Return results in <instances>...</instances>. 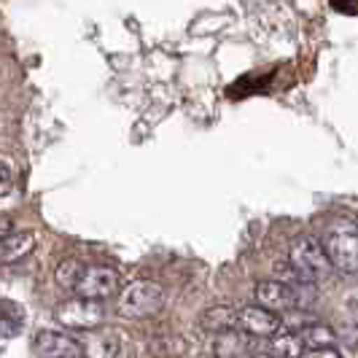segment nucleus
I'll return each instance as SVG.
<instances>
[{"mask_svg": "<svg viewBox=\"0 0 358 358\" xmlns=\"http://www.w3.org/2000/svg\"><path fill=\"white\" fill-rule=\"evenodd\" d=\"M323 253L342 275L358 272V224L350 218H331L323 232Z\"/></svg>", "mask_w": 358, "mask_h": 358, "instance_id": "nucleus-1", "label": "nucleus"}, {"mask_svg": "<svg viewBox=\"0 0 358 358\" xmlns=\"http://www.w3.org/2000/svg\"><path fill=\"white\" fill-rule=\"evenodd\" d=\"M288 264L296 272L299 280H307V283H318L323 280L329 272H331V264L323 253L321 240H315L313 234H302L291 243L288 248Z\"/></svg>", "mask_w": 358, "mask_h": 358, "instance_id": "nucleus-2", "label": "nucleus"}, {"mask_svg": "<svg viewBox=\"0 0 358 358\" xmlns=\"http://www.w3.org/2000/svg\"><path fill=\"white\" fill-rule=\"evenodd\" d=\"M162 305H164V288L159 283H154V280H135V283H129L122 291L116 310H119L122 318L138 321V318L157 315Z\"/></svg>", "mask_w": 358, "mask_h": 358, "instance_id": "nucleus-3", "label": "nucleus"}, {"mask_svg": "<svg viewBox=\"0 0 358 358\" xmlns=\"http://www.w3.org/2000/svg\"><path fill=\"white\" fill-rule=\"evenodd\" d=\"M57 321L71 331H94L106 321V310L100 302L92 299H68L65 305L57 307Z\"/></svg>", "mask_w": 358, "mask_h": 358, "instance_id": "nucleus-4", "label": "nucleus"}, {"mask_svg": "<svg viewBox=\"0 0 358 358\" xmlns=\"http://www.w3.org/2000/svg\"><path fill=\"white\" fill-rule=\"evenodd\" d=\"M119 291V272L110 267H84L78 283L73 286V294L78 299H92L103 302Z\"/></svg>", "mask_w": 358, "mask_h": 358, "instance_id": "nucleus-5", "label": "nucleus"}, {"mask_svg": "<svg viewBox=\"0 0 358 358\" xmlns=\"http://www.w3.org/2000/svg\"><path fill=\"white\" fill-rule=\"evenodd\" d=\"M237 329L253 340H272L283 329V318L259 305H245L237 310Z\"/></svg>", "mask_w": 358, "mask_h": 358, "instance_id": "nucleus-6", "label": "nucleus"}, {"mask_svg": "<svg viewBox=\"0 0 358 358\" xmlns=\"http://www.w3.org/2000/svg\"><path fill=\"white\" fill-rule=\"evenodd\" d=\"M33 350L38 358H84L81 353V342L73 340L71 334H59V331H38L33 340Z\"/></svg>", "mask_w": 358, "mask_h": 358, "instance_id": "nucleus-7", "label": "nucleus"}, {"mask_svg": "<svg viewBox=\"0 0 358 358\" xmlns=\"http://www.w3.org/2000/svg\"><path fill=\"white\" fill-rule=\"evenodd\" d=\"M253 296H256V305L269 310V313H288V310H296L294 302V291L283 280H262L253 288Z\"/></svg>", "mask_w": 358, "mask_h": 358, "instance_id": "nucleus-8", "label": "nucleus"}, {"mask_svg": "<svg viewBox=\"0 0 358 358\" xmlns=\"http://www.w3.org/2000/svg\"><path fill=\"white\" fill-rule=\"evenodd\" d=\"M119 350H122V342L113 329L100 326L94 331H84V340H81L84 358H119Z\"/></svg>", "mask_w": 358, "mask_h": 358, "instance_id": "nucleus-9", "label": "nucleus"}, {"mask_svg": "<svg viewBox=\"0 0 358 358\" xmlns=\"http://www.w3.org/2000/svg\"><path fill=\"white\" fill-rule=\"evenodd\" d=\"M253 350V337L243 334V331H224L218 334L213 342V356L215 358H248Z\"/></svg>", "mask_w": 358, "mask_h": 358, "instance_id": "nucleus-10", "label": "nucleus"}, {"mask_svg": "<svg viewBox=\"0 0 358 358\" xmlns=\"http://www.w3.org/2000/svg\"><path fill=\"white\" fill-rule=\"evenodd\" d=\"M36 248V234L33 232H14L0 240V264H14L24 259Z\"/></svg>", "mask_w": 358, "mask_h": 358, "instance_id": "nucleus-11", "label": "nucleus"}, {"mask_svg": "<svg viewBox=\"0 0 358 358\" xmlns=\"http://www.w3.org/2000/svg\"><path fill=\"white\" fill-rule=\"evenodd\" d=\"M202 329L213 331V334H224V331H234L237 329V310L227 305L210 307L202 313Z\"/></svg>", "mask_w": 358, "mask_h": 358, "instance_id": "nucleus-12", "label": "nucleus"}, {"mask_svg": "<svg viewBox=\"0 0 358 358\" xmlns=\"http://www.w3.org/2000/svg\"><path fill=\"white\" fill-rule=\"evenodd\" d=\"M22 326H24V310L14 302H3L0 305V337H6V340L17 337Z\"/></svg>", "mask_w": 358, "mask_h": 358, "instance_id": "nucleus-13", "label": "nucleus"}, {"mask_svg": "<svg viewBox=\"0 0 358 358\" xmlns=\"http://www.w3.org/2000/svg\"><path fill=\"white\" fill-rule=\"evenodd\" d=\"M296 337L302 342V350L305 348H334V342H337V334L329 326H307Z\"/></svg>", "mask_w": 358, "mask_h": 358, "instance_id": "nucleus-14", "label": "nucleus"}, {"mask_svg": "<svg viewBox=\"0 0 358 358\" xmlns=\"http://www.w3.org/2000/svg\"><path fill=\"white\" fill-rule=\"evenodd\" d=\"M302 353V342L296 334H278L272 337V350L269 356L272 358H299Z\"/></svg>", "mask_w": 358, "mask_h": 358, "instance_id": "nucleus-15", "label": "nucleus"}, {"mask_svg": "<svg viewBox=\"0 0 358 358\" xmlns=\"http://www.w3.org/2000/svg\"><path fill=\"white\" fill-rule=\"evenodd\" d=\"M81 269H84V264L78 262V259H65V262H59V267H57V283L62 288H68V291H73V286L78 283V278H81Z\"/></svg>", "mask_w": 358, "mask_h": 358, "instance_id": "nucleus-16", "label": "nucleus"}, {"mask_svg": "<svg viewBox=\"0 0 358 358\" xmlns=\"http://www.w3.org/2000/svg\"><path fill=\"white\" fill-rule=\"evenodd\" d=\"M299 358H342L337 348H305Z\"/></svg>", "mask_w": 358, "mask_h": 358, "instance_id": "nucleus-17", "label": "nucleus"}, {"mask_svg": "<svg viewBox=\"0 0 358 358\" xmlns=\"http://www.w3.org/2000/svg\"><path fill=\"white\" fill-rule=\"evenodd\" d=\"M11 189H14V176H11V167H8L6 162H0V197H6Z\"/></svg>", "mask_w": 358, "mask_h": 358, "instance_id": "nucleus-18", "label": "nucleus"}, {"mask_svg": "<svg viewBox=\"0 0 358 358\" xmlns=\"http://www.w3.org/2000/svg\"><path fill=\"white\" fill-rule=\"evenodd\" d=\"M8 234H14V221L8 215H0V240L8 237Z\"/></svg>", "mask_w": 358, "mask_h": 358, "instance_id": "nucleus-19", "label": "nucleus"}, {"mask_svg": "<svg viewBox=\"0 0 358 358\" xmlns=\"http://www.w3.org/2000/svg\"><path fill=\"white\" fill-rule=\"evenodd\" d=\"M253 358H272L269 353H259V356H253Z\"/></svg>", "mask_w": 358, "mask_h": 358, "instance_id": "nucleus-20", "label": "nucleus"}]
</instances>
